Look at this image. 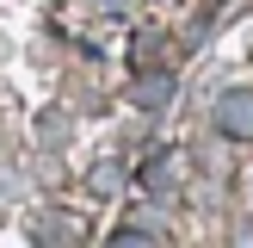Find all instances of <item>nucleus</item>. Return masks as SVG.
Listing matches in <instances>:
<instances>
[{
	"instance_id": "obj_1",
	"label": "nucleus",
	"mask_w": 253,
	"mask_h": 248,
	"mask_svg": "<svg viewBox=\"0 0 253 248\" xmlns=\"http://www.w3.org/2000/svg\"><path fill=\"white\" fill-rule=\"evenodd\" d=\"M216 130L235 136V143H253V87H235V93L216 99Z\"/></svg>"
},
{
	"instance_id": "obj_2",
	"label": "nucleus",
	"mask_w": 253,
	"mask_h": 248,
	"mask_svg": "<svg viewBox=\"0 0 253 248\" xmlns=\"http://www.w3.org/2000/svg\"><path fill=\"white\" fill-rule=\"evenodd\" d=\"M167 93H173V74H155V81H136V99H142V106H161Z\"/></svg>"
}]
</instances>
